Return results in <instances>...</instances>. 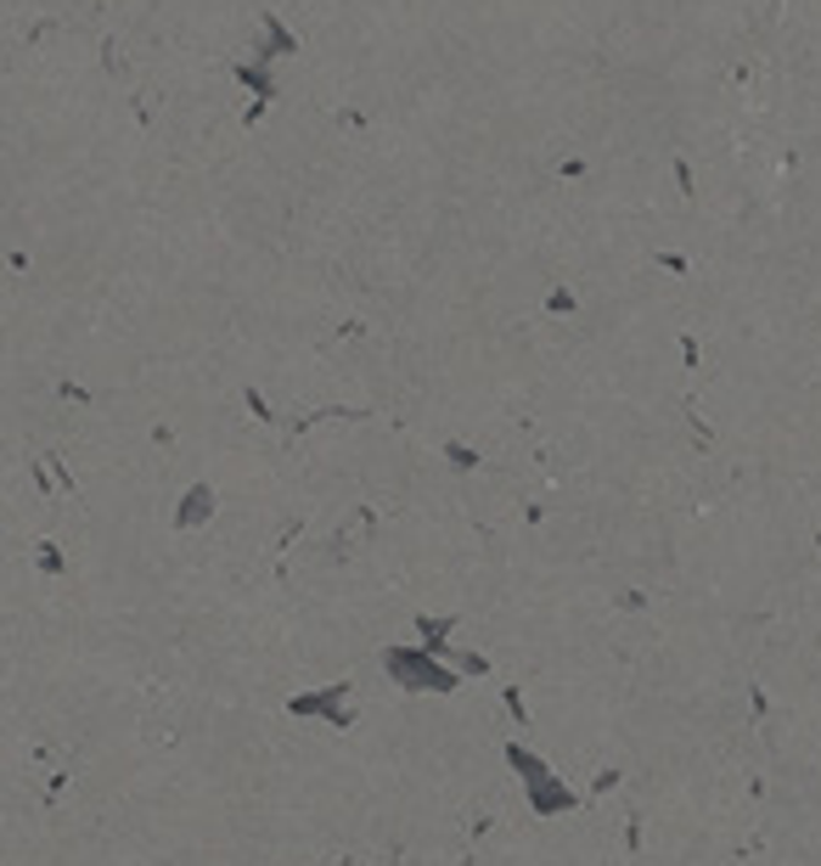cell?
<instances>
[{
    "mask_svg": "<svg viewBox=\"0 0 821 866\" xmlns=\"http://www.w3.org/2000/svg\"><path fill=\"white\" fill-rule=\"evenodd\" d=\"M383 664H389V675H394L400 686H411V692H450V686H455V669H450V664H439L433 653H406V647H389V653H383Z\"/></svg>",
    "mask_w": 821,
    "mask_h": 866,
    "instance_id": "cell-2",
    "label": "cell"
},
{
    "mask_svg": "<svg viewBox=\"0 0 821 866\" xmlns=\"http://www.w3.org/2000/svg\"><path fill=\"white\" fill-rule=\"evenodd\" d=\"M343 698H349V686H327V692H304V698H293V709L299 715H327V721L349 726V709H338Z\"/></svg>",
    "mask_w": 821,
    "mask_h": 866,
    "instance_id": "cell-3",
    "label": "cell"
},
{
    "mask_svg": "<svg viewBox=\"0 0 821 866\" xmlns=\"http://www.w3.org/2000/svg\"><path fill=\"white\" fill-rule=\"evenodd\" d=\"M507 759H512V771L529 783V805H534L540 816H563V810H574V805H580V799H574V794H569V788H563L558 776L545 771L529 748H518V743H512V754H507Z\"/></svg>",
    "mask_w": 821,
    "mask_h": 866,
    "instance_id": "cell-1",
    "label": "cell"
}]
</instances>
